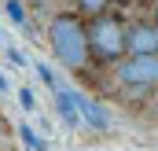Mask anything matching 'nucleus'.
I'll return each mask as SVG.
<instances>
[{
  "mask_svg": "<svg viewBox=\"0 0 158 151\" xmlns=\"http://www.w3.org/2000/svg\"><path fill=\"white\" fill-rule=\"evenodd\" d=\"M48 44H52L55 59H59L63 67H70V70H81V67L88 63V52H92L88 30L81 26L74 15H55V19H52V26H48Z\"/></svg>",
  "mask_w": 158,
  "mask_h": 151,
  "instance_id": "nucleus-1",
  "label": "nucleus"
},
{
  "mask_svg": "<svg viewBox=\"0 0 158 151\" xmlns=\"http://www.w3.org/2000/svg\"><path fill=\"white\" fill-rule=\"evenodd\" d=\"M88 44H92V52L99 59H118L121 52L129 48V30L121 26L114 15H99L88 26Z\"/></svg>",
  "mask_w": 158,
  "mask_h": 151,
  "instance_id": "nucleus-2",
  "label": "nucleus"
},
{
  "mask_svg": "<svg viewBox=\"0 0 158 151\" xmlns=\"http://www.w3.org/2000/svg\"><path fill=\"white\" fill-rule=\"evenodd\" d=\"M125 85H158V55H129L118 67Z\"/></svg>",
  "mask_w": 158,
  "mask_h": 151,
  "instance_id": "nucleus-3",
  "label": "nucleus"
},
{
  "mask_svg": "<svg viewBox=\"0 0 158 151\" xmlns=\"http://www.w3.org/2000/svg\"><path fill=\"white\" fill-rule=\"evenodd\" d=\"M129 55H158V26H132Z\"/></svg>",
  "mask_w": 158,
  "mask_h": 151,
  "instance_id": "nucleus-4",
  "label": "nucleus"
},
{
  "mask_svg": "<svg viewBox=\"0 0 158 151\" xmlns=\"http://www.w3.org/2000/svg\"><path fill=\"white\" fill-rule=\"evenodd\" d=\"M55 107H59V118L74 129L81 122V107H77V96H74V88H59L55 92Z\"/></svg>",
  "mask_w": 158,
  "mask_h": 151,
  "instance_id": "nucleus-5",
  "label": "nucleus"
},
{
  "mask_svg": "<svg viewBox=\"0 0 158 151\" xmlns=\"http://www.w3.org/2000/svg\"><path fill=\"white\" fill-rule=\"evenodd\" d=\"M77 96V107H81V118L92 125V129H107L110 125V118H107V111L96 103V100H88V96H81V92H74Z\"/></svg>",
  "mask_w": 158,
  "mask_h": 151,
  "instance_id": "nucleus-6",
  "label": "nucleus"
},
{
  "mask_svg": "<svg viewBox=\"0 0 158 151\" xmlns=\"http://www.w3.org/2000/svg\"><path fill=\"white\" fill-rule=\"evenodd\" d=\"M19 136H22V144H26L30 151H48V144L40 140V136L33 133V129H30V125H19Z\"/></svg>",
  "mask_w": 158,
  "mask_h": 151,
  "instance_id": "nucleus-7",
  "label": "nucleus"
},
{
  "mask_svg": "<svg viewBox=\"0 0 158 151\" xmlns=\"http://www.w3.org/2000/svg\"><path fill=\"white\" fill-rule=\"evenodd\" d=\"M4 11L15 26H26V15H22V0H4Z\"/></svg>",
  "mask_w": 158,
  "mask_h": 151,
  "instance_id": "nucleus-8",
  "label": "nucleus"
},
{
  "mask_svg": "<svg viewBox=\"0 0 158 151\" xmlns=\"http://www.w3.org/2000/svg\"><path fill=\"white\" fill-rule=\"evenodd\" d=\"M33 70H37V74H40V81H44V85H48V88H52V92H59V88H63V85H59V81H55V74H52V70H48V67H44V63H33Z\"/></svg>",
  "mask_w": 158,
  "mask_h": 151,
  "instance_id": "nucleus-9",
  "label": "nucleus"
},
{
  "mask_svg": "<svg viewBox=\"0 0 158 151\" xmlns=\"http://www.w3.org/2000/svg\"><path fill=\"white\" fill-rule=\"evenodd\" d=\"M77 7L85 11V15H96V19H99L103 7H107V0H77Z\"/></svg>",
  "mask_w": 158,
  "mask_h": 151,
  "instance_id": "nucleus-10",
  "label": "nucleus"
},
{
  "mask_svg": "<svg viewBox=\"0 0 158 151\" xmlns=\"http://www.w3.org/2000/svg\"><path fill=\"white\" fill-rule=\"evenodd\" d=\"M4 55H7V63H11V67H26V59H22V52H19V48H11V44L4 48Z\"/></svg>",
  "mask_w": 158,
  "mask_h": 151,
  "instance_id": "nucleus-11",
  "label": "nucleus"
},
{
  "mask_svg": "<svg viewBox=\"0 0 158 151\" xmlns=\"http://www.w3.org/2000/svg\"><path fill=\"white\" fill-rule=\"evenodd\" d=\"M19 103L26 107V111H33L37 103H33V88H19Z\"/></svg>",
  "mask_w": 158,
  "mask_h": 151,
  "instance_id": "nucleus-12",
  "label": "nucleus"
},
{
  "mask_svg": "<svg viewBox=\"0 0 158 151\" xmlns=\"http://www.w3.org/2000/svg\"><path fill=\"white\" fill-rule=\"evenodd\" d=\"M4 88H7V77H4V70H0V92H4Z\"/></svg>",
  "mask_w": 158,
  "mask_h": 151,
  "instance_id": "nucleus-13",
  "label": "nucleus"
},
{
  "mask_svg": "<svg viewBox=\"0 0 158 151\" xmlns=\"http://www.w3.org/2000/svg\"><path fill=\"white\" fill-rule=\"evenodd\" d=\"M155 26H158V7H155Z\"/></svg>",
  "mask_w": 158,
  "mask_h": 151,
  "instance_id": "nucleus-14",
  "label": "nucleus"
},
{
  "mask_svg": "<svg viewBox=\"0 0 158 151\" xmlns=\"http://www.w3.org/2000/svg\"><path fill=\"white\" fill-rule=\"evenodd\" d=\"M33 4H44V0H33Z\"/></svg>",
  "mask_w": 158,
  "mask_h": 151,
  "instance_id": "nucleus-15",
  "label": "nucleus"
},
{
  "mask_svg": "<svg viewBox=\"0 0 158 151\" xmlns=\"http://www.w3.org/2000/svg\"><path fill=\"white\" fill-rule=\"evenodd\" d=\"M0 41H4V33H0Z\"/></svg>",
  "mask_w": 158,
  "mask_h": 151,
  "instance_id": "nucleus-16",
  "label": "nucleus"
}]
</instances>
